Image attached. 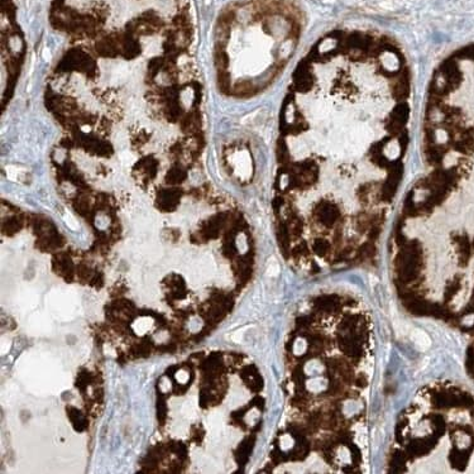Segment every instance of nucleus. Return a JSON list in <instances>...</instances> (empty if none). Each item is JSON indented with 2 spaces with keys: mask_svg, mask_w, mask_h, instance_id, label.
<instances>
[{
  "mask_svg": "<svg viewBox=\"0 0 474 474\" xmlns=\"http://www.w3.org/2000/svg\"><path fill=\"white\" fill-rule=\"evenodd\" d=\"M407 62L384 37L334 32L303 58L281 116L280 186L394 185L410 141Z\"/></svg>",
  "mask_w": 474,
  "mask_h": 474,
  "instance_id": "1",
  "label": "nucleus"
},
{
  "mask_svg": "<svg viewBox=\"0 0 474 474\" xmlns=\"http://www.w3.org/2000/svg\"><path fill=\"white\" fill-rule=\"evenodd\" d=\"M153 328V320L149 316H141L133 323L132 329L137 335H146Z\"/></svg>",
  "mask_w": 474,
  "mask_h": 474,
  "instance_id": "2",
  "label": "nucleus"
},
{
  "mask_svg": "<svg viewBox=\"0 0 474 474\" xmlns=\"http://www.w3.org/2000/svg\"><path fill=\"white\" fill-rule=\"evenodd\" d=\"M411 339H412V342H414L415 347L420 350H426L431 344L430 338H429L424 331L420 330V329H416V330L412 331V334H411Z\"/></svg>",
  "mask_w": 474,
  "mask_h": 474,
  "instance_id": "3",
  "label": "nucleus"
},
{
  "mask_svg": "<svg viewBox=\"0 0 474 474\" xmlns=\"http://www.w3.org/2000/svg\"><path fill=\"white\" fill-rule=\"evenodd\" d=\"M174 378L179 386H186V384L190 382L191 376H190V372H189L186 368H181V370H179L176 373H175Z\"/></svg>",
  "mask_w": 474,
  "mask_h": 474,
  "instance_id": "4",
  "label": "nucleus"
}]
</instances>
